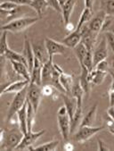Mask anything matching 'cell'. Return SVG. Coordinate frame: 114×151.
<instances>
[{
    "mask_svg": "<svg viewBox=\"0 0 114 151\" xmlns=\"http://www.w3.org/2000/svg\"><path fill=\"white\" fill-rule=\"evenodd\" d=\"M42 96V89L39 85H37L35 83L28 84L27 89V101L32 106L36 114L38 111Z\"/></svg>",
    "mask_w": 114,
    "mask_h": 151,
    "instance_id": "cell-5",
    "label": "cell"
},
{
    "mask_svg": "<svg viewBox=\"0 0 114 151\" xmlns=\"http://www.w3.org/2000/svg\"><path fill=\"white\" fill-rule=\"evenodd\" d=\"M64 26H65V29H67L68 32H73L74 29H75V28H74V25H73V23H71V22H69L68 23L64 24Z\"/></svg>",
    "mask_w": 114,
    "mask_h": 151,
    "instance_id": "cell-48",
    "label": "cell"
},
{
    "mask_svg": "<svg viewBox=\"0 0 114 151\" xmlns=\"http://www.w3.org/2000/svg\"><path fill=\"white\" fill-rule=\"evenodd\" d=\"M96 114H97V104L92 106V108L88 112V114L82 118L80 126H94L96 118Z\"/></svg>",
    "mask_w": 114,
    "mask_h": 151,
    "instance_id": "cell-22",
    "label": "cell"
},
{
    "mask_svg": "<svg viewBox=\"0 0 114 151\" xmlns=\"http://www.w3.org/2000/svg\"><path fill=\"white\" fill-rule=\"evenodd\" d=\"M107 114H108V115L110 116V118L111 119V121H112L113 124H114V106H110V107L108 108V110H107ZM111 129H112V130H114V125H113V127H112Z\"/></svg>",
    "mask_w": 114,
    "mask_h": 151,
    "instance_id": "cell-46",
    "label": "cell"
},
{
    "mask_svg": "<svg viewBox=\"0 0 114 151\" xmlns=\"http://www.w3.org/2000/svg\"><path fill=\"white\" fill-rule=\"evenodd\" d=\"M22 55H24V57L26 59L28 67L31 72L33 67L35 55H34L33 49H32V45L31 44V41L28 39L27 36H25V38H24V47H23V54Z\"/></svg>",
    "mask_w": 114,
    "mask_h": 151,
    "instance_id": "cell-12",
    "label": "cell"
},
{
    "mask_svg": "<svg viewBox=\"0 0 114 151\" xmlns=\"http://www.w3.org/2000/svg\"><path fill=\"white\" fill-rule=\"evenodd\" d=\"M42 66H43V64L37 57H35L33 67L31 71V82L30 83H35L39 86L42 85V80H41Z\"/></svg>",
    "mask_w": 114,
    "mask_h": 151,
    "instance_id": "cell-13",
    "label": "cell"
},
{
    "mask_svg": "<svg viewBox=\"0 0 114 151\" xmlns=\"http://www.w3.org/2000/svg\"><path fill=\"white\" fill-rule=\"evenodd\" d=\"M7 1L14 3V4L18 5L19 6H30L32 0H7Z\"/></svg>",
    "mask_w": 114,
    "mask_h": 151,
    "instance_id": "cell-44",
    "label": "cell"
},
{
    "mask_svg": "<svg viewBox=\"0 0 114 151\" xmlns=\"http://www.w3.org/2000/svg\"><path fill=\"white\" fill-rule=\"evenodd\" d=\"M6 57L4 55L0 54V79H1L5 73V70H6Z\"/></svg>",
    "mask_w": 114,
    "mask_h": 151,
    "instance_id": "cell-41",
    "label": "cell"
},
{
    "mask_svg": "<svg viewBox=\"0 0 114 151\" xmlns=\"http://www.w3.org/2000/svg\"><path fill=\"white\" fill-rule=\"evenodd\" d=\"M61 96L63 99L64 106H65L67 112L69 114V116L71 120V118L77 109V100L72 96L71 97L69 96V94H67V93H61Z\"/></svg>",
    "mask_w": 114,
    "mask_h": 151,
    "instance_id": "cell-20",
    "label": "cell"
},
{
    "mask_svg": "<svg viewBox=\"0 0 114 151\" xmlns=\"http://www.w3.org/2000/svg\"><path fill=\"white\" fill-rule=\"evenodd\" d=\"M57 121L60 132L64 140H68L71 135V118L65 106H62L57 112Z\"/></svg>",
    "mask_w": 114,
    "mask_h": 151,
    "instance_id": "cell-3",
    "label": "cell"
},
{
    "mask_svg": "<svg viewBox=\"0 0 114 151\" xmlns=\"http://www.w3.org/2000/svg\"><path fill=\"white\" fill-rule=\"evenodd\" d=\"M28 84H30V81H28L27 80H24V79L14 81L8 85V87L5 90V93H15L16 94L21 91V90L25 88Z\"/></svg>",
    "mask_w": 114,
    "mask_h": 151,
    "instance_id": "cell-24",
    "label": "cell"
},
{
    "mask_svg": "<svg viewBox=\"0 0 114 151\" xmlns=\"http://www.w3.org/2000/svg\"><path fill=\"white\" fill-rule=\"evenodd\" d=\"M106 72H102L99 70H95L93 69L91 72H89L88 73V80L90 81V83L93 85H100L103 82L105 77L107 76Z\"/></svg>",
    "mask_w": 114,
    "mask_h": 151,
    "instance_id": "cell-25",
    "label": "cell"
},
{
    "mask_svg": "<svg viewBox=\"0 0 114 151\" xmlns=\"http://www.w3.org/2000/svg\"><path fill=\"white\" fill-rule=\"evenodd\" d=\"M7 60H9V61H15V62H21V63H23L25 65H28L27 64V61H26V59L24 57L23 55L20 54V53H17L14 50H12L10 47L7 48V50L6 51L5 55H4Z\"/></svg>",
    "mask_w": 114,
    "mask_h": 151,
    "instance_id": "cell-29",
    "label": "cell"
},
{
    "mask_svg": "<svg viewBox=\"0 0 114 151\" xmlns=\"http://www.w3.org/2000/svg\"><path fill=\"white\" fill-rule=\"evenodd\" d=\"M102 10L107 15L114 16V0H100Z\"/></svg>",
    "mask_w": 114,
    "mask_h": 151,
    "instance_id": "cell-34",
    "label": "cell"
},
{
    "mask_svg": "<svg viewBox=\"0 0 114 151\" xmlns=\"http://www.w3.org/2000/svg\"><path fill=\"white\" fill-rule=\"evenodd\" d=\"M86 68H87L89 72H91L94 69V61H93V51H88L87 55H86L82 64Z\"/></svg>",
    "mask_w": 114,
    "mask_h": 151,
    "instance_id": "cell-35",
    "label": "cell"
},
{
    "mask_svg": "<svg viewBox=\"0 0 114 151\" xmlns=\"http://www.w3.org/2000/svg\"><path fill=\"white\" fill-rule=\"evenodd\" d=\"M107 40L106 38L104 37L101 42L99 43V45L96 47V48L95 49L94 53H93V61H94V68L95 66L103 61V60H106V58L108 57V47H107Z\"/></svg>",
    "mask_w": 114,
    "mask_h": 151,
    "instance_id": "cell-11",
    "label": "cell"
},
{
    "mask_svg": "<svg viewBox=\"0 0 114 151\" xmlns=\"http://www.w3.org/2000/svg\"><path fill=\"white\" fill-rule=\"evenodd\" d=\"M80 32H81V42L86 46L88 50L92 51L93 47L96 41L97 34L93 32L92 31H90L87 24H85L80 29Z\"/></svg>",
    "mask_w": 114,
    "mask_h": 151,
    "instance_id": "cell-9",
    "label": "cell"
},
{
    "mask_svg": "<svg viewBox=\"0 0 114 151\" xmlns=\"http://www.w3.org/2000/svg\"><path fill=\"white\" fill-rule=\"evenodd\" d=\"M76 6V0H67V1L62 6V12L61 14L63 16V20L64 24L71 22V17L72 14V12L74 10V7Z\"/></svg>",
    "mask_w": 114,
    "mask_h": 151,
    "instance_id": "cell-19",
    "label": "cell"
},
{
    "mask_svg": "<svg viewBox=\"0 0 114 151\" xmlns=\"http://www.w3.org/2000/svg\"><path fill=\"white\" fill-rule=\"evenodd\" d=\"M97 142H98V149L99 150H109V147H107V145L105 144V142L103 140H102L101 139H98Z\"/></svg>",
    "mask_w": 114,
    "mask_h": 151,
    "instance_id": "cell-45",
    "label": "cell"
},
{
    "mask_svg": "<svg viewBox=\"0 0 114 151\" xmlns=\"http://www.w3.org/2000/svg\"><path fill=\"white\" fill-rule=\"evenodd\" d=\"M82 120V107H77L71 120V134H73L80 126Z\"/></svg>",
    "mask_w": 114,
    "mask_h": 151,
    "instance_id": "cell-27",
    "label": "cell"
},
{
    "mask_svg": "<svg viewBox=\"0 0 114 151\" xmlns=\"http://www.w3.org/2000/svg\"><path fill=\"white\" fill-rule=\"evenodd\" d=\"M23 133L20 129H12L9 131H5L4 137L1 140V149H6V150H13L15 149L16 147L21 142Z\"/></svg>",
    "mask_w": 114,
    "mask_h": 151,
    "instance_id": "cell-2",
    "label": "cell"
},
{
    "mask_svg": "<svg viewBox=\"0 0 114 151\" xmlns=\"http://www.w3.org/2000/svg\"><path fill=\"white\" fill-rule=\"evenodd\" d=\"M0 7H2L3 9L10 11V12H14V13H16L20 8V6L18 5L12 3L10 1H6L2 4H0Z\"/></svg>",
    "mask_w": 114,
    "mask_h": 151,
    "instance_id": "cell-37",
    "label": "cell"
},
{
    "mask_svg": "<svg viewBox=\"0 0 114 151\" xmlns=\"http://www.w3.org/2000/svg\"><path fill=\"white\" fill-rule=\"evenodd\" d=\"M71 94L77 100V107H82L83 98H84L85 92H84L82 87L79 84V81H76L75 83H73Z\"/></svg>",
    "mask_w": 114,
    "mask_h": 151,
    "instance_id": "cell-23",
    "label": "cell"
},
{
    "mask_svg": "<svg viewBox=\"0 0 114 151\" xmlns=\"http://www.w3.org/2000/svg\"><path fill=\"white\" fill-rule=\"evenodd\" d=\"M44 42L49 57L52 58H53V55H63L67 49V47L64 46L62 42H58L50 38H46Z\"/></svg>",
    "mask_w": 114,
    "mask_h": 151,
    "instance_id": "cell-8",
    "label": "cell"
},
{
    "mask_svg": "<svg viewBox=\"0 0 114 151\" xmlns=\"http://www.w3.org/2000/svg\"><path fill=\"white\" fill-rule=\"evenodd\" d=\"M80 67H81V73H80L78 81H79V84H80V86L82 87V88L84 90L85 94L89 95L90 91H91V88H92V84L90 83V81L88 80L89 71L83 65H80Z\"/></svg>",
    "mask_w": 114,
    "mask_h": 151,
    "instance_id": "cell-16",
    "label": "cell"
},
{
    "mask_svg": "<svg viewBox=\"0 0 114 151\" xmlns=\"http://www.w3.org/2000/svg\"><path fill=\"white\" fill-rule=\"evenodd\" d=\"M105 38L107 40V44L109 45V47L111 48V50L114 53V33L107 32H105Z\"/></svg>",
    "mask_w": 114,
    "mask_h": 151,
    "instance_id": "cell-40",
    "label": "cell"
},
{
    "mask_svg": "<svg viewBox=\"0 0 114 151\" xmlns=\"http://www.w3.org/2000/svg\"><path fill=\"white\" fill-rule=\"evenodd\" d=\"M73 50H74V54H75L77 59H78V61L79 65H81L82 62H83V60H84V58H85V56H86V55H87V53H88V48L86 47V46L80 41V42L73 48Z\"/></svg>",
    "mask_w": 114,
    "mask_h": 151,
    "instance_id": "cell-33",
    "label": "cell"
},
{
    "mask_svg": "<svg viewBox=\"0 0 114 151\" xmlns=\"http://www.w3.org/2000/svg\"><path fill=\"white\" fill-rule=\"evenodd\" d=\"M28 86L23 88L21 91L18 92L15 94L10 107L8 109V113H7V121H11L14 115L17 114L18 111L23 106V105L26 103L27 101V89H28Z\"/></svg>",
    "mask_w": 114,
    "mask_h": 151,
    "instance_id": "cell-6",
    "label": "cell"
},
{
    "mask_svg": "<svg viewBox=\"0 0 114 151\" xmlns=\"http://www.w3.org/2000/svg\"><path fill=\"white\" fill-rule=\"evenodd\" d=\"M31 45H32V49H33L35 57H37L43 65L45 63H46L49 60V55H48V53L46 51L45 42L44 43H42V42L34 43V44H31Z\"/></svg>",
    "mask_w": 114,
    "mask_h": 151,
    "instance_id": "cell-15",
    "label": "cell"
},
{
    "mask_svg": "<svg viewBox=\"0 0 114 151\" xmlns=\"http://www.w3.org/2000/svg\"><path fill=\"white\" fill-rule=\"evenodd\" d=\"M92 9L88 8V7H85L80 14V17H79V20H78V25H77V28L76 29H80L85 24H87L90 19L92 18Z\"/></svg>",
    "mask_w": 114,
    "mask_h": 151,
    "instance_id": "cell-30",
    "label": "cell"
},
{
    "mask_svg": "<svg viewBox=\"0 0 114 151\" xmlns=\"http://www.w3.org/2000/svg\"><path fill=\"white\" fill-rule=\"evenodd\" d=\"M63 148H64L65 150L70 151V150H73L74 147H73V145H72L71 143H66V144L63 146Z\"/></svg>",
    "mask_w": 114,
    "mask_h": 151,
    "instance_id": "cell-50",
    "label": "cell"
},
{
    "mask_svg": "<svg viewBox=\"0 0 114 151\" xmlns=\"http://www.w3.org/2000/svg\"><path fill=\"white\" fill-rule=\"evenodd\" d=\"M9 84H10V82H7V83H1V84H0V97L2 96V94L5 93V90L6 89V88L8 87Z\"/></svg>",
    "mask_w": 114,
    "mask_h": 151,
    "instance_id": "cell-47",
    "label": "cell"
},
{
    "mask_svg": "<svg viewBox=\"0 0 114 151\" xmlns=\"http://www.w3.org/2000/svg\"><path fill=\"white\" fill-rule=\"evenodd\" d=\"M19 129L22 132L23 134L28 132V125H27V101L23 105V106L17 113Z\"/></svg>",
    "mask_w": 114,
    "mask_h": 151,
    "instance_id": "cell-21",
    "label": "cell"
},
{
    "mask_svg": "<svg viewBox=\"0 0 114 151\" xmlns=\"http://www.w3.org/2000/svg\"><path fill=\"white\" fill-rule=\"evenodd\" d=\"M58 1H59V4H60V6L62 7V6H63V4L67 1V0H58Z\"/></svg>",
    "mask_w": 114,
    "mask_h": 151,
    "instance_id": "cell-52",
    "label": "cell"
},
{
    "mask_svg": "<svg viewBox=\"0 0 114 151\" xmlns=\"http://www.w3.org/2000/svg\"><path fill=\"white\" fill-rule=\"evenodd\" d=\"M60 82L61 85L63 86V88L65 90V93L67 94H71V88L73 86V77L71 74H68L66 73H64L63 71L61 72L60 74Z\"/></svg>",
    "mask_w": 114,
    "mask_h": 151,
    "instance_id": "cell-26",
    "label": "cell"
},
{
    "mask_svg": "<svg viewBox=\"0 0 114 151\" xmlns=\"http://www.w3.org/2000/svg\"><path fill=\"white\" fill-rule=\"evenodd\" d=\"M36 113L32 107V106L27 101V125H28V132H31L32 127L35 124V116Z\"/></svg>",
    "mask_w": 114,
    "mask_h": 151,
    "instance_id": "cell-31",
    "label": "cell"
},
{
    "mask_svg": "<svg viewBox=\"0 0 114 151\" xmlns=\"http://www.w3.org/2000/svg\"><path fill=\"white\" fill-rule=\"evenodd\" d=\"M53 86H51L50 84H46L44 85L43 88H41L42 89V94L44 96H52L53 94Z\"/></svg>",
    "mask_w": 114,
    "mask_h": 151,
    "instance_id": "cell-42",
    "label": "cell"
},
{
    "mask_svg": "<svg viewBox=\"0 0 114 151\" xmlns=\"http://www.w3.org/2000/svg\"><path fill=\"white\" fill-rule=\"evenodd\" d=\"M39 19H40L39 17H28V16L17 18L1 26L0 27V31L18 33L25 31L28 28H30L31 26L35 24Z\"/></svg>",
    "mask_w": 114,
    "mask_h": 151,
    "instance_id": "cell-1",
    "label": "cell"
},
{
    "mask_svg": "<svg viewBox=\"0 0 114 151\" xmlns=\"http://www.w3.org/2000/svg\"><path fill=\"white\" fill-rule=\"evenodd\" d=\"M15 13H14V12H10V11L3 9L2 7H0V20H5V19L8 18L9 16H12Z\"/></svg>",
    "mask_w": 114,
    "mask_h": 151,
    "instance_id": "cell-43",
    "label": "cell"
},
{
    "mask_svg": "<svg viewBox=\"0 0 114 151\" xmlns=\"http://www.w3.org/2000/svg\"><path fill=\"white\" fill-rule=\"evenodd\" d=\"M8 47H9L7 42V32H3V34L0 38V54L5 55Z\"/></svg>",
    "mask_w": 114,
    "mask_h": 151,
    "instance_id": "cell-36",
    "label": "cell"
},
{
    "mask_svg": "<svg viewBox=\"0 0 114 151\" xmlns=\"http://www.w3.org/2000/svg\"><path fill=\"white\" fill-rule=\"evenodd\" d=\"M106 16L107 14L103 10H100L95 16H92L90 21L87 23L90 31H92L93 32L96 34L100 33L101 29L103 28V25L104 23V21L106 19Z\"/></svg>",
    "mask_w": 114,
    "mask_h": 151,
    "instance_id": "cell-10",
    "label": "cell"
},
{
    "mask_svg": "<svg viewBox=\"0 0 114 151\" xmlns=\"http://www.w3.org/2000/svg\"><path fill=\"white\" fill-rule=\"evenodd\" d=\"M4 133H5V130L0 128V142H1V140H2V139L4 137Z\"/></svg>",
    "mask_w": 114,
    "mask_h": 151,
    "instance_id": "cell-51",
    "label": "cell"
},
{
    "mask_svg": "<svg viewBox=\"0 0 114 151\" xmlns=\"http://www.w3.org/2000/svg\"><path fill=\"white\" fill-rule=\"evenodd\" d=\"M104 129L103 126L95 127V126H80L73 134V140L78 143H84L88 141L89 139L99 133Z\"/></svg>",
    "mask_w": 114,
    "mask_h": 151,
    "instance_id": "cell-4",
    "label": "cell"
},
{
    "mask_svg": "<svg viewBox=\"0 0 114 151\" xmlns=\"http://www.w3.org/2000/svg\"><path fill=\"white\" fill-rule=\"evenodd\" d=\"M59 139H53L49 142H46L44 144H41L39 146L33 147L31 150H44V151H53L57 148L59 145Z\"/></svg>",
    "mask_w": 114,
    "mask_h": 151,
    "instance_id": "cell-32",
    "label": "cell"
},
{
    "mask_svg": "<svg viewBox=\"0 0 114 151\" xmlns=\"http://www.w3.org/2000/svg\"><path fill=\"white\" fill-rule=\"evenodd\" d=\"M46 3L48 5V7H51L52 9H53L54 11H56L57 13L62 12V7L59 4L58 0H46Z\"/></svg>",
    "mask_w": 114,
    "mask_h": 151,
    "instance_id": "cell-38",
    "label": "cell"
},
{
    "mask_svg": "<svg viewBox=\"0 0 114 151\" xmlns=\"http://www.w3.org/2000/svg\"><path fill=\"white\" fill-rule=\"evenodd\" d=\"M94 69L99 70V71H102V72H106V73H108L109 70H110V65L108 64V62L106 61V60H103V61L98 63V64L95 66Z\"/></svg>",
    "mask_w": 114,
    "mask_h": 151,
    "instance_id": "cell-39",
    "label": "cell"
},
{
    "mask_svg": "<svg viewBox=\"0 0 114 151\" xmlns=\"http://www.w3.org/2000/svg\"><path fill=\"white\" fill-rule=\"evenodd\" d=\"M53 68V59L52 57H49L48 61L45 63L42 66V73H41L42 84L44 85L50 84L52 79Z\"/></svg>",
    "mask_w": 114,
    "mask_h": 151,
    "instance_id": "cell-18",
    "label": "cell"
},
{
    "mask_svg": "<svg viewBox=\"0 0 114 151\" xmlns=\"http://www.w3.org/2000/svg\"><path fill=\"white\" fill-rule=\"evenodd\" d=\"M30 6L33 10H35L38 17L41 18L44 13L46 12V10L47 9L48 5L46 3V0H32Z\"/></svg>",
    "mask_w": 114,
    "mask_h": 151,
    "instance_id": "cell-28",
    "label": "cell"
},
{
    "mask_svg": "<svg viewBox=\"0 0 114 151\" xmlns=\"http://www.w3.org/2000/svg\"><path fill=\"white\" fill-rule=\"evenodd\" d=\"M110 133H111L112 135H114V130H112V129H110Z\"/></svg>",
    "mask_w": 114,
    "mask_h": 151,
    "instance_id": "cell-53",
    "label": "cell"
},
{
    "mask_svg": "<svg viewBox=\"0 0 114 151\" xmlns=\"http://www.w3.org/2000/svg\"><path fill=\"white\" fill-rule=\"evenodd\" d=\"M10 62L12 64L14 71L18 75H20L22 79L27 80L28 81L31 82V72L27 65L21 63V62H15V61H10Z\"/></svg>",
    "mask_w": 114,
    "mask_h": 151,
    "instance_id": "cell-17",
    "label": "cell"
},
{
    "mask_svg": "<svg viewBox=\"0 0 114 151\" xmlns=\"http://www.w3.org/2000/svg\"><path fill=\"white\" fill-rule=\"evenodd\" d=\"M81 41V32L78 29H75L67 37L62 40V43L70 48H74Z\"/></svg>",
    "mask_w": 114,
    "mask_h": 151,
    "instance_id": "cell-14",
    "label": "cell"
},
{
    "mask_svg": "<svg viewBox=\"0 0 114 151\" xmlns=\"http://www.w3.org/2000/svg\"><path fill=\"white\" fill-rule=\"evenodd\" d=\"M93 4H94V0H85V7H88L92 9Z\"/></svg>",
    "mask_w": 114,
    "mask_h": 151,
    "instance_id": "cell-49",
    "label": "cell"
},
{
    "mask_svg": "<svg viewBox=\"0 0 114 151\" xmlns=\"http://www.w3.org/2000/svg\"><path fill=\"white\" fill-rule=\"evenodd\" d=\"M46 132V131H39V132H28L25 133L19 143V145L16 147L14 150H31L32 147H34V144L38 141V139L43 136V134Z\"/></svg>",
    "mask_w": 114,
    "mask_h": 151,
    "instance_id": "cell-7",
    "label": "cell"
}]
</instances>
